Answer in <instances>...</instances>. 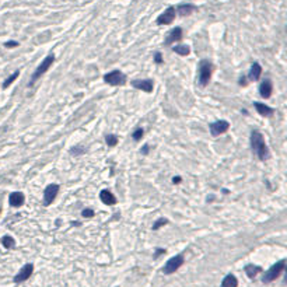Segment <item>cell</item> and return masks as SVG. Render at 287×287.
<instances>
[{"mask_svg":"<svg viewBox=\"0 0 287 287\" xmlns=\"http://www.w3.org/2000/svg\"><path fill=\"white\" fill-rule=\"evenodd\" d=\"M251 147L252 151L256 154V157L261 161H265V160L269 158V149H267L266 143H265V137L258 130H252L251 132Z\"/></svg>","mask_w":287,"mask_h":287,"instance_id":"cell-1","label":"cell"},{"mask_svg":"<svg viewBox=\"0 0 287 287\" xmlns=\"http://www.w3.org/2000/svg\"><path fill=\"white\" fill-rule=\"evenodd\" d=\"M211 70H213V65L209 62L207 59H202L199 62V72H198V80L199 84L202 87H206L210 81L211 77Z\"/></svg>","mask_w":287,"mask_h":287,"instance_id":"cell-2","label":"cell"},{"mask_svg":"<svg viewBox=\"0 0 287 287\" xmlns=\"http://www.w3.org/2000/svg\"><path fill=\"white\" fill-rule=\"evenodd\" d=\"M53 62H55V55H53V53H50V55H48V56H46L45 59L41 62V65L36 67L35 72L32 73V77H31L30 83H28V86H32L34 83L39 79L41 76H43V74H45V73L50 69V66L53 65Z\"/></svg>","mask_w":287,"mask_h":287,"instance_id":"cell-3","label":"cell"},{"mask_svg":"<svg viewBox=\"0 0 287 287\" xmlns=\"http://www.w3.org/2000/svg\"><path fill=\"white\" fill-rule=\"evenodd\" d=\"M284 267H286V261H284V259H281V261L276 262V263H274L273 266L269 269V270L265 272L263 277H262V281H263V283H270V281L276 280L277 277H279L281 273H283Z\"/></svg>","mask_w":287,"mask_h":287,"instance_id":"cell-4","label":"cell"},{"mask_svg":"<svg viewBox=\"0 0 287 287\" xmlns=\"http://www.w3.org/2000/svg\"><path fill=\"white\" fill-rule=\"evenodd\" d=\"M184 262H185V258H184V255H182V254L175 255V256L170 258L168 261H167V263H165V266L162 267V273H164V274H172V273H175V272L178 270L179 267L184 265Z\"/></svg>","mask_w":287,"mask_h":287,"instance_id":"cell-5","label":"cell"},{"mask_svg":"<svg viewBox=\"0 0 287 287\" xmlns=\"http://www.w3.org/2000/svg\"><path fill=\"white\" fill-rule=\"evenodd\" d=\"M104 81L108 83L109 86H123L126 83V76L121 70H112L104 76Z\"/></svg>","mask_w":287,"mask_h":287,"instance_id":"cell-6","label":"cell"},{"mask_svg":"<svg viewBox=\"0 0 287 287\" xmlns=\"http://www.w3.org/2000/svg\"><path fill=\"white\" fill-rule=\"evenodd\" d=\"M58 192H59V185L58 184H50L48 185L43 191V205L49 206L58 196Z\"/></svg>","mask_w":287,"mask_h":287,"instance_id":"cell-7","label":"cell"},{"mask_svg":"<svg viewBox=\"0 0 287 287\" xmlns=\"http://www.w3.org/2000/svg\"><path fill=\"white\" fill-rule=\"evenodd\" d=\"M210 133H211V136H220V135H223V133H226L230 129V123L227 122V121H216V122H211L210 123Z\"/></svg>","mask_w":287,"mask_h":287,"instance_id":"cell-8","label":"cell"},{"mask_svg":"<svg viewBox=\"0 0 287 287\" xmlns=\"http://www.w3.org/2000/svg\"><path fill=\"white\" fill-rule=\"evenodd\" d=\"M32 272H34V265L32 263L24 265V266L20 269V272L14 276L13 281L14 283H23V281H25L27 279H30V276L32 274Z\"/></svg>","mask_w":287,"mask_h":287,"instance_id":"cell-9","label":"cell"},{"mask_svg":"<svg viewBox=\"0 0 287 287\" xmlns=\"http://www.w3.org/2000/svg\"><path fill=\"white\" fill-rule=\"evenodd\" d=\"M175 20V7H168L162 14H160L157 18V24L158 25H168Z\"/></svg>","mask_w":287,"mask_h":287,"instance_id":"cell-10","label":"cell"},{"mask_svg":"<svg viewBox=\"0 0 287 287\" xmlns=\"http://www.w3.org/2000/svg\"><path fill=\"white\" fill-rule=\"evenodd\" d=\"M132 86L137 90H142L144 92H151L154 88V83L151 79H146V80H133Z\"/></svg>","mask_w":287,"mask_h":287,"instance_id":"cell-11","label":"cell"},{"mask_svg":"<svg viewBox=\"0 0 287 287\" xmlns=\"http://www.w3.org/2000/svg\"><path fill=\"white\" fill-rule=\"evenodd\" d=\"M182 35H184V32H182L181 27H175L174 30L170 31L168 36L165 38V45L170 46V45H172V43H175V42H179V41L182 39Z\"/></svg>","mask_w":287,"mask_h":287,"instance_id":"cell-12","label":"cell"},{"mask_svg":"<svg viewBox=\"0 0 287 287\" xmlns=\"http://www.w3.org/2000/svg\"><path fill=\"white\" fill-rule=\"evenodd\" d=\"M24 200H25V196H24L23 192H13L9 196V203L13 207H20L24 205Z\"/></svg>","mask_w":287,"mask_h":287,"instance_id":"cell-13","label":"cell"},{"mask_svg":"<svg viewBox=\"0 0 287 287\" xmlns=\"http://www.w3.org/2000/svg\"><path fill=\"white\" fill-rule=\"evenodd\" d=\"M272 91H273V84H272L270 80H263L261 83V87H259V94H261L262 98H269L272 95Z\"/></svg>","mask_w":287,"mask_h":287,"instance_id":"cell-14","label":"cell"},{"mask_svg":"<svg viewBox=\"0 0 287 287\" xmlns=\"http://www.w3.org/2000/svg\"><path fill=\"white\" fill-rule=\"evenodd\" d=\"M262 74V67L259 63H252L251 69H249V73H248V80L249 81H256V80H259V77H261Z\"/></svg>","mask_w":287,"mask_h":287,"instance_id":"cell-15","label":"cell"},{"mask_svg":"<svg viewBox=\"0 0 287 287\" xmlns=\"http://www.w3.org/2000/svg\"><path fill=\"white\" fill-rule=\"evenodd\" d=\"M99 199L108 206H112V205H115L116 203V198L114 196L112 192H109L108 189H104V191L99 192Z\"/></svg>","mask_w":287,"mask_h":287,"instance_id":"cell-16","label":"cell"},{"mask_svg":"<svg viewBox=\"0 0 287 287\" xmlns=\"http://www.w3.org/2000/svg\"><path fill=\"white\" fill-rule=\"evenodd\" d=\"M254 106L256 108V111H258V114L259 115H262V116H272L274 114V109H272L270 106H267V105H265V104H262V102H254Z\"/></svg>","mask_w":287,"mask_h":287,"instance_id":"cell-17","label":"cell"},{"mask_svg":"<svg viewBox=\"0 0 287 287\" xmlns=\"http://www.w3.org/2000/svg\"><path fill=\"white\" fill-rule=\"evenodd\" d=\"M220 287H238V280L234 274H227V276L223 279Z\"/></svg>","mask_w":287,"mask_h":287,"instance_id":"cell-18","label":"cell"},{"mask_svg":"<svg viewBox=\"0 0 287 287\" xmlns=\"http://www.w3.org/2000/svg\"><path fill=\"white\" fill-rule=\"evenodd\" d=\"M195 10H196V7L193 6V4H181V6L177 9L178 14H179V16H182V17L189 16V14H192Z\"/></svg>","mask_w":287,"mask_h":287,"instance_id":"cell-19","label":"cell"},{"mask_svg":"<svg viewBox=\"0 0 287 287\" xmlns=\"http://www.w3.org/2000/svg\"><path fill=\"white\" fill-rule=\"evenodd\" d=\"M261 272H262V267L256 266V265H247V266H245V273H247V276L249 277V279H254V277L256 276L258 273H261Z\"/></svg>","mask_w":287,"mask_h":287,"instance_id":"cell-20","label":"cell"},{"mask_svg":"<svg viewBox=\"0 0 287 287\" xmlns=\"http://www.w3.org/2000/svg\"><path fill=\"white\" fill-rule=\"evenodd\" d=\"M172 50H174L175 53L181 55V56H188L189 53H191V48H189L188 45H175V46H172Z\"/></svg>","mask_w":287,"mask_h":287,"instance_id":"cell-21","label":"cell"},{"mask_svg":"<svg viewBox=\"0 0 287 287\" xmlns=\"http://www.w3.org/2000/svg\"><path fill=\"white\" fill-rule=\"evenodd\" d=\"M2 244H3L4 248L11 249V248L14 247V244H16V241H14V238L10 237V235H4V237L2 238Z\"/></svg>","mask_w":287,"mask_h":287,"instance_id":"cell-22","label":"cell"},{"mask_svg":"<svg viewBox=\"0 0 287 287\" xmlns=\"http://www.w3.org/2000/svg\"><path fill=\"white\" fill-rule=\"evenodd\" d=\"M18 76H20V72L17 70V72H14L13 74H11V76L7 77V79L4 80V83H3V88H7V87H10L11 84H13V83L16 81V79H17Z\"/></svg>","mask_w":287,"mask_h":287,"instance_id":"cell-23","label":"cell"},{"mask_svg":"<svg viewBox=\"0 0 287 287\" xmlns=\"http://www.w3.org/2000/svg\"><path fill=\"white\" fill-rule=\"evenodd\" d=\"M105 142H106V144H108V146L114 147V146L118 143V136H116V135H111V133H109V135L105 136Z\"/></svg>","mask_w":287,"mask_h":287,"instance_id":"cell-24","label":"cell"},{"mask_svg":"<svg viewBox=\"0 0 287 287\" xmlns=\"http://www.w3.org/2000/svg\"><path fill=\"white\" fill-rule=\"evenodd\" d=\"M143 135H144V130H143L142 128H139V129H136L135 132L132 133V137H133V140H136V142H139V140H142Z\"/></svg>","mask_w":287,"mask_h":287,"instance_id":"cell-25","label":"cell"},{"mask_svg":"<svg viewBox=\"0 0 287 287\" xmlns=\"http://www.w3.org/2000/svg\"><path fill=\"white\" fill-rule=\"evenodd\" d=\"M167 223H168V220H167V218H158V220H157V221L154 223V224H153V230H154V231H155V230H158L160 227L165 226Z\"/></svg>","mask_w":287,"mask_h":287,"instance_id":"cell-26","label":"cell"},{"mask_svg":"<svg viewBox=\"0 0 287 287\" xmlns=\"http://www.w3.org/2000/svg\"><path fill=\"white\" fill-rule=\"evenodd\" d=\"M94 210H91V209H84V210L81 211V216L86 218H90V217H94Z\"/></svg>","mask_w":287,"mask_h":287,"instance_id":"cell-27","label":"cell"},{"mask_svg":"<svg viewBox=\"0 0 287 287\" xmlns=\"http://www.w3.org/2000/svg\"><path fill=\"white\" fill-rule=\"evenodd\" d=\"M154 62L157 63V65H161L164 60H162V56H161V53L160 52H155V55H154Z\"/></svg>","mask_w":287,"mask_h":287,"instance_id":"cell-28","label":"cell"},{"mask_svg":"<svg viewBox=\"0 0 287 287\" xmlns=\"http://www.w3.org/2000/svg\"><path fill=\"white\" fill-rule=\"evenodd\" d=\"M72 153H73V155H80L84 153V149H83V147H74V149H72Z\"/></svg>","mask_w":287,"mask_h":287,"instance_id":"cell-29","label":"cell"},{"mask_svg":"<svg viewBox=\"0 0 287 287\" xmlns=\"http://www.w3.org/2000/svg\"><path fill=\"white\" fill-rule=\"evenodd\" d=\"M4 46L6 48H16V46H18V42L17 41H9V42L4 43Z\"/></svg>","mask_w":287,"mask_h":287,"instance_id":"cell-30","label":"cell"},{"mask_svg":"<svg viewBox=\"0 0 287 287\" xmlns=\"http://www.w3.org/2000/svg\"><path fill=\"white\" fill-rule=\"evenodd\" d=\"M161 254H165V249H161V248H158V249H157V251H155L154 256H155V258H158V256H160V255H161Z\"/></svg>","mask_w":287,"mask_h":287,"instance_id":"cell-31","label":"cell"},{"mask_svg":"<svg viewBox=\"0 0 287 287\" xmlns=\"http://www.w3.org/2000/svg\"><path fill=\"white\" fill-rule=\"evenodd\" d=\"M142 153L143 154H147V153H149V146H144V147L142 149Z\"/></svg>","mask_w":287,"mask_h":287,"instance_id":"cell-32","label":"cell"},{"mask_svg":"<svg viewBox=\"0 0 287 287\" xmlns=\"http://www.w3.org/2000/svg\"><path fill=\"white\" fill-rule=\"evenodd\" d=\"M172 182H174V184H178V182H181V178H179V177H177V178L172 179Z\"/></svg>","mask_w":287,"mask_h":287,"instance_id":"cell-33","label":"cell"}]
</instances>
